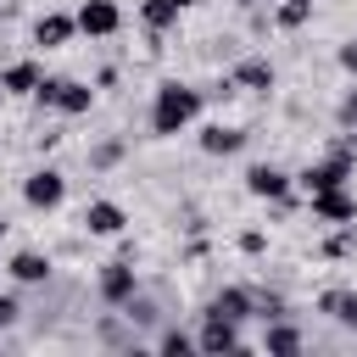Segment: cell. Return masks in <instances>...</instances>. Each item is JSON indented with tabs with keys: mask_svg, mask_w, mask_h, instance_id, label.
<instances>
[{
	"mask_svg": "<svg viewBox=\"0 0 357 357\" xmlns=\"http://www.w3.org/2000/svg\"><path fill=\"white\" fill-rule=\"evenodd\" d=\"M307 17H312V6H307V0H284V6L273 11V22H279V28H301Z\"/></svg>",
	"mask_w": 357,
	"mask_h": 357,
	"instance_id": "21",
	"label": "cell"
},
{
	"mask_svg": "<svg viewBox=\"0 0 357 357\" xmlns=\"http://www.w3.org/2000/svg\"><path fill=\"white\" fill-rule=\"evenodd\" d=\"M39 84H45L39 61H11V67L0 73V89H6V95H33Z\"/></svg>",
	"mask_w": 357,
	"mask_h": 357,
	"instance_id": "12",
	"label": "cell"
},
{
	"mask_svg": "<svg viewBox=\"0 0 357 357\" xmlns=\"http://www.w3.org/2000/svg\"><path fill=\"white\" fill-rule=\"evenodd\" d=\"M190 346H195V340H190L184 329H167V335H162V351H178V357H184Z\"/></svg>",
	"mask_w": 357,
	"mask_h": 357,
	"instance_id": "24",
	"label": "cell"
},
{
	"mask_svg": "<svg viewBox=\"0 0 357 357\" xmlns=\"http://www.w3.org/2000/svg\"><path fill=\"white\" fill-rule=\"evenodd\" d=\"M117 162H123V139H100L89 151V167H117Z\"/></svg>",
	"mask_w": 357,
	"mask_h": 357,
	"instance_id": "22",
	"label": "cell"
},
{
	"mask_svg": "<svg viewBox=\"0 0 357 357\" xmlns=\"http://www.w3.org/2000/svg\"><path fill=\"white\" fill-rule=\"evenodd\" d=\"M195 117H201V89H190V84L167 78V84L156 89V100H151V134L173 139V134H184Z\"/></svg>",
	"mask_w": 357,
	"mask_h": 357,
	"instance_id": "1",
	"label": "cell"
},
{
	"mask_svg": "<svg viewBox=\"0 0 357 357\" xmlns=\"http://www.w3.org/2000/svg\"><path fill=\"white\" fill-rule=\"evenodd\" d=\"M346 178H351V145L340 139V145L329 151V162H312L296 184H301L307 195H318V190H335V184H346Z\"/></svg>",
	"mask_w": 357,
	"mask_h": 357,
	"instance_id": "3",
	"label": "cell"
},
{
	"mask_svg": "<svg viewBox=\"0 0 357 357\" xmlns=\"http://www.w3.org/2000/svg\"><path fill=\"white\" fill-rule=\"evenodd\" d=\"M128 296H134V268H128V262H106V273H100V301L123 307Z\"/></svg>",
	"mask_w": 357,
	"mask_h": 357,
	"instance_id": "11",
	"label": "cell"
},
{
	"mask_svg": "<svg viewBox=\"0 0 357 357\" xmlns=\"http://www.w3.org/2000/svg\"><path fill=\"white\" fill-rule=\"evenodd\" d=\"M335 117H340V128H357V89L340 100V112H335Z\"/></svg>",
	"mask_w": 357,
	"mask_h": 357,
	"instance_id": "25",
	"label": "cell"
},
{
	"mask_svg": "<svg viewBox=\"0 0 357 357\" xmlns=\"http://www.w3.org/2000/svg\"><path fill=\"white\" fill-rule=\"evenodd\" d=\"M22 201H28L33 212H56V206L67 201V178H61L56 167H39V173H28V184H22Z\"/></svg>",
	"mask_w": 357,
	"mask_h": 357,
	"instance_id": "4",
	"label": "cell"
},
{
	"mask_svg": "<svg viewBox=\"0 0 357 357\" xmlns=\"http://www.w3.org/2000/svg\"><path fill=\"white\" fill-rule=\"evenodd\" d=\"M312 218H318V223H351V218H357V201L346 195V184L318 190V195H312Z\"/></svg>",
	"mask_w": 357,
	"mask_h": 357,
	"instance_id": "7",
	"label": "cell"
},
{
	"mask_svg": "<svg viewBox=\"0 0 357 357\" xmlns=\"http://www.w3.org/2000/svg\"><path fill=\"white\" fill-rule=\"evenodd\" d=\"M262 346H268V351H279V357H290V351H301V335H296L290 324H273V329L262 335Z\"/></svg>",
	"mask_w": 357,
	"mask_h": 357,
	"instance_id": "19",
	"label": "cell"
},
{
	"mask_svg": "<svg viewBox=\"0 0 357 357\" xmlns=\"http://www.w3.org/2000/svg\"><path fill=\"white\" fill-rule=\"evenodd\" d=\"M173 6H178V11H184V6H195V0H173Z\"/></svg>",
	"mask_w": 357,
	"mask_h": 357,
	"instance_id": "29",
	"label": "cell"
},
{
	"mask_svg": "<svg viewBox=\"0 0 357 357\" xmlns=\"http://www.w3.org/2000/svg\"><path fill=\"white\" fill-rule=\"evenodd\" d=\"M240 251H245V257H262V251H268V234H262V229H245V234H240Z\"/></svg>",
	"mask_w": 357,
	"mask_h": 357,
	"instance_id": "23",
	"label": "cell"
},
{
	"mask_svg": "<svg viewBox=\"0 0 357 357\" xmlns=\"http://www.w3.org/2000/svg\"><path fill=\"white\" fill-rule=\"evenodd\" d=\"M17 312H22V307H17V296H0V329H6V324H17Z\"/></svg>",
	"mask_w": 357,
	"mask_h": 357,
	"instance_id": "27",
	"label": "cell"
},
{
	"mask_svg": "<svg viewBox=\"0 0 357 357\" xmlns=\"http://www.w3.org/2000/svg\"><path fill=\"white\" fill-rule=\"evenodd\" d=\"M234 6H257V0H234Z\"/></svg>",
	"mask_w": 357,
	"mask_h": 357,
	"instance_id": "30",
	"label": "cell"
},
{
	"mask_svg": "<svg viewBox=\"0 0 357 357\" xmlns=\"http://www.w3.org/2000/svg\"><path fill=\"white\" fill-rule=\"evenodd\" d=\"M33 100H39V106H50V112H61V117H78V112H89V106H95V89H89V84H78V78H45V84L33 89Z\"/></svg>",
	"mask_w": 357,
	"mask_h": 357,
	"instance_id": "2",
	"label": "cell"
},
{
	"mask_svg": "<svg viewBox=\"0 0 357 357\" xmlns=\"http://www.w3.org/2000/svg\"><path fill=\"white\" fill-rule=\"evenodd\" d=\"M6 268H11V279H17V284H45V273H50V262H45L39 251H17Z\"/></svg>",
	"mask_w": 357,
	"mask_h": 357,
	"instance_id": "16",
	"label": "cell"
},
{
	"mask_svg": "<svg viewBox=\"0 0 357 357\" xmlns=\"http://www.w3.org/2000/svg\"><path fill=\"white\" fill-rule=\"evenodd\" d=\"M123 28V11L112 6V0H84L78 6V33H89V39H112Z\"/></svg>",
	"mask_w": 357,
	"mask_h": 357,
	"instance_id": "5",
	"label": "cell"
},
{
	"mask_svg": "<svg viewBox=\"0 0 357 357\" xmlns=\"http://www.w3.org/2000/svg\"><path fill=\"white\" fill-rule=\"evenodd\" d=\"M245 190L257 201H279V195H290V173L273 162H257V167H245Z\"/></svg>",
	"mask_w": 357,
	"mask_h": 357,
	"instance_id": "6",
	"label": "cell"
},
{
	"mask_svg": "<svg viewBox=\"0 0 357 357\" xmlns=\"http://www.w3.org/2000/svg\"><path fill=\"white\" fill-rule=\"evenodd\" d=\"M340 67H346V73H357V39H346V45H340Z\"/></svg>",
	"mask_w": 357,
	"mask_h": 357,
	"instance_id": "28",
	"label": "cell"
},
{
	"mask_svg": "<svg viewBox=\"0 0 357 357\" xmlns=\"http://www.w3.org/2000/svg\"><path fill=\"white\" fill-rule=\"evenodd\" d=\"M73 33H78V17H61V11H45L33 22V45H45V50H61Z\"/></svg>",
	"mask_w": 357,
	"mask_h": 357,
	"instance_id": "8",
	"label": "cell"
},
{
	"mask_svg": "<svg viewBox=\"0 0 357 357\" xmlns=\"http://www.w3.org/2000/svg\"><path fill=\"white\" fill-rule=\"evenodd\" d=\"M195 346H201V351H234V346H240V324H229V318H206V329H201Z\"/></svg>",
	"mask_w": 357,
	"mask_h": 357,
	"instance_id": "14",
	"label": "cell"
},
{
	"mask_svg": "<svg viewBox=\"0 0 357 357\" xmlns=\"http://www.w3.org/2000/svg\"><path fill=\"white\" fill-rule=\"evenodd\" d=\"M257 312H262V318H279L284 301H279V296H257Z\"/></svg>",
	"mask_w": 357,
	"mask_h": 357,
	"instance_id": "26",
	"label": "cell"
},
{
	"mask_svg": "<svg viewBox=\"0 0 357 357\" xmlns=\"http://www.w3.org/2000/svg\"><path fill=\"white\" fill-rule=\"evenodd\" d=\"M123 223H128V218H123L117 201H89V206H84V229H89V234H123Z\"/></svg>",
	"mask_w": 357,
	"mask_h": 357,
	"instance_id": "10",
	"label": "cell"
},
{
	"mask_svg": "<svg viewBox=\"0 0 357 357\" xmlns=\"http://www.w3.org/2000/svg\"><path fill=\"white\" fill-rule=\"evenodd\" d=\"M357 251V223H340L329 240H324V257H351Z\"/></svg>",
	"mask_w": 357,
	"mask_h": 357,
	"instance_id": "20",
	"label": "cell"
},
{
	"mask_svg": "<svg viewBox=\"0 0 357 357\" xmlns=\"http://www.w3.org/2000/svg\"><path fill=\"white\" fill-rule=\"evenodd\" d=\"M318 312H329V318H340V324L357 329V290H324L318 296Z\"/></svg>",
	"mask_w": 357,
	"mask_h": 357,
	"instance_id": "17",
	"label": "cell"
},
{
	"mask_svg": "<svg viewBox=\"0 0 357 357\" xmlns=\"http://www.w3.org/2000/svg\"><path fill=\"white\" fill-rule=\"evenodd\" d=\"M139 22H145L151 39H156V33H167V28L178 22V6H173V0H145V6H139Z\"/></svg>",
	"mask_w": 357,
	"mask_h": 357,
	"instance_id": "18",
	"label": "cell"
},
{
	"mask_svg": "<svg viewBox=\"0 0 357 357\" xmlns=\"http://www.w3.org/2000/svg\"><path fill=\"white\" fill-rule=\"evenodd\" d=\"M307 6H312V0H307Z\"/></svg>",
	"mask_w": 357,
	"mask_h": 357,
	"instance_id": "32",
	"label": "cell"
},
{
	"mask_svg": "<svg viewBox=\"0 0 357 357\" xmlns=\"http://www.w3.org/2000/svg\"><path fill=\"white\" fill-rule=\"evenodd\" d=\"M240 145H245V134H240V128H223V123L201 128V151H206V156H234Z\"/></svg>",
	"mask_w": 357,
	"mask_h": 357,
	"instance_id": "15",
	"label": "cell"
},
{
	"mask_svg": "<svg viewBox=\"0 0 357 357\" xmlns=\"http://www.w3.org/2000/svg\"><path fill=\"white\" fill-rule=\"evenodd\" d=\"M234 89H257V95H268V89H273V67H268L262 56H245V61L234 67Z\"/></svg>",
	"mask_w": 357,
	"mask_h": 357,
	"instance_id": "13",
	"label": "cell"
},
{
	"mask_svg": "<svg viewBox=\"0 0 357 357\" xmlns=\"http://www.w3.org/2000/svg\"><path fill=\"white\" fill-rule=\"evenodd\" d=\"M251 307H257V296H251V290H240V284H229V290H218V296H212L206 318H229V324H240Z\"/></svg>",
	"mask_w": 357,
	"mask_h": 357,
	"instance_id": "9",
	"label": "cell"
},
{
	"mask_svg": "<svg viewBox=\"0 0 357 357\" xmlns=\"http://www.w3.org/2000/svg\"><path fill=\"white\" fill-rule=\"evenodd\" d=\"M0 240H6V223H0Z\"/></svg>",
	"mask_w": 357,
	"mask_h": 357,
	"instance_id": "31",
	"label": "cell"
}]
</instances>
